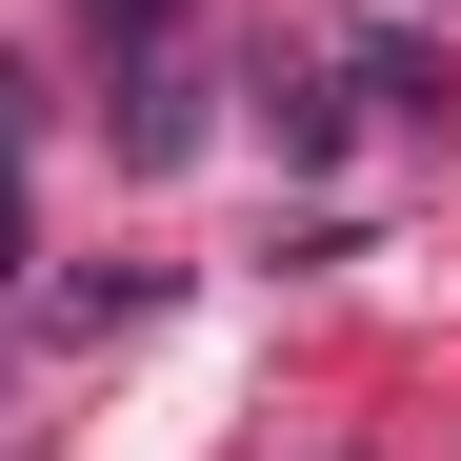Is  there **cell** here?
<instances>
[{
	"label": "cell",
	"instance_id": "cell-1",
	"mask_svg": "<svg viewBox=\"0 0 461 461\" xmlns=\"http://www.w3.org/2000/svg\"><path fill=\"white\" fill-rule=\"evenodd\" d=\"M121 161H140V181H161V161H201V60H181V41L121 81Z\"/></svg>",
	"mask_w": 461,
	"mask_h": 461
},
{
	"label": "cell",
	"instance_id": "cell-2",
	"mask_svg": "<svg viewBox=\"0 0 461 461\" xmlns=\"http://www.w3.org/2000/svg\"><path fill=\"white\" fill-rule=\"evenodd\" d=\"M181 21H201V0H81V41H101V60H121V41H140V60H161Z\"/></svg>",
	"mask_w": 461,
	"mask_h": 461
},
{
	"label": "cell",
	"instance_id": "cell-3",
	"mask_svg": "<svg viewBox=\"0 0 461 461\" xmlns=\"http://www.w3.org/2000/svg\"><path fill=\"white\" fill-rule=\"evenodd\" d=\"M0 281H21V81H0Z\"/></svg>",
	"mask_w": 461,
	"mask_h": 461
}]
</instances>
